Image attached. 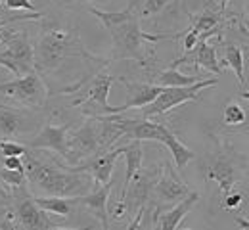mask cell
<instances>
[{"mask_svg": "<svg viewBox=\"0 0 249 230\" xmlns=\"http://www.w3.org/2000/svg\"><path fill=\"white\" fill-rule=\"evenodd\" d=\"M67 171H63V165L50 163L36 156V150H27L23 154V171L25 178L40 196H62L77 197L90 192L92 188V177L85 171H75L69 165H65Z\"/></svg>", "mask_w": 249, "mask_h": 230, "instance_id": "1", "label": "cell"}, {"mask_svg": "<svg viewBox=\"0 0 249 230\" xmlns=\"http://www.w3.org/2000/svg\"><path fill=\"white\" fill-rule=\"evenodd\" d=\"M90 14L96 16L102 25L111 35L113 42V60H136L144 64V42L146 40H163L177 38L178 35H148L140 27V16L132 2L121 12H104L98 8H90Z\"/></svg>", "mask_w": 249, "mask_h": 230, "instance_id": "2", "label": "cell"}, {"mask_svg": "<svg viewBox=\"0 0 249 230\" xmlns=\"http://www.w3.org/2000/svg\"><path fill=\"white\" fill-rule=\"evenodd\" d=\"M33 52L38 73L58 71L67 60L73 58H92L79 42V36L67 29H46L40 35Z\"/></svg>", "mask_w": 249, "mask_h": 230, "instance_id": "3", "label": "cell"}, {"mask_svg": "<svg viewBox=\"0 0 249 230\" xmlns=\"http://www.w3.org/2000/svg\"><path fill=\"white\" fill-rule=\"evenodd\" d=\"M246 169H248V158L224 144H218L217 150L209 154L203 167L205 177L218 184L220 196L230 192L236 186V182L246 177Z\"/></svg>", "mask_w": 249, "mask_h": 230, "instance_id": "4", "label": "cell"}, {"mask_svg": "<svg viewBox=\"0 0 249 230\" xmlns=\"http://www.w3.org/2000/svg\"><path fill=\"white\" fill-rule=\"evenodd\" d=\"M218 83V77L213 79H199L194 85H186V87H163V90L157 94V98L154 102H150L148 106L140 107L144 117H156V115H163L167 111H171L177 106H182L190 100H197L199 92L215 87Z\"/></svg>", "mask_w": 249, "mask_h": 230, "instance_id": "5", "label": "cell"}, {"mask_svg": "<svg viewBox=\"0 0 249 230\" xmlns=\"http://www.w3.org/2000/svg\"><path fill=\"white\" fill-rule=\"evenodd\" d=\"M98 152H106L102 138V123L100 117H89L83 127L69 134L65 161L69 165H77Z\"/></svg>", "mask_w": 249, "mask_h": 230, "instance_id": "6", "label": "cell"}, {"mask_svg": "<svg viewBox=\"0 0 249 230\" xmlns=\"http://www.w3.org/2000/svg\"><path fill=\"white\" fill-rule=\"evenodd\" d=\"M113 85V77L107 73H98L94 75L92 81L89 83V88L85 92V96L73 102V106L81 107L85 111V115L89 117H102V115H113V113H121L119 106H109L107 94L109 88Z\"/></svg>", "mask_w": 249, "mask_h": 230, "instance_id": "7", "label": "cell"}, {"mask_svg": "<svg viewBox=\"0 0 249 230\" xmlns=\"http://www.w3.org/2000/svg\"><path fill=\"white\" fill-rule=\"evenodd\" d=\"M0 94L18 100L27 107H40L48 96V90L44 81L40 79V73L29 71L25 75H19L14 81L0 83Z\"/></svg>", "mask_w": 249, "mask_h": 230, "instance_id": "8", "label": "cell"}, {"mask_svg": "<svg viewBox=\"0 0 249 230\" xmlns=\"http://www.w3.org/2000/svg\"><path fill=\"white\" fill-rule=\"evenodd\" d=\"M12 217L23 229L46 230V229H58L60 227V223H56L54 219H50V213H46L44 209H40L36 205L35 197H31L29 194H23V196L16 197Z\"/></svg>", "mask_w": 249, "mask_h": 230, "instance_id": "9", "label": "cell"}, {"mask_svg": "<svg viewBox=\"0 0 249 230\" xmlns=\"http://www.w3.org/2000/svg\"><path fill=\"white\" fill-rule=\"evenodd\" d=\"M190 194L188 184L177 175V171L169 163H163L161 175L154 184L152 190V197L157 201L156 207L159 205H175L178 203L182 197H186Z\"/></svg>", "mask_w": 249, "mask_h": 230, "instance_id": "10", "label": "cell"}, {"mask_svg": "<svg viewBox=\"0 0 249 230\" xmlns=\"http://www.w3.org/2000/svg\"><path fill=\"white\" fill-rule=\"evenodd\" d=\"M36 125L38 119L29 107L18 109V107L0 106V140L29 134L36 129Z\"/></svg>", "mask_w": 249, "mask_h": 230, "instance_id": "11", "label": "cell"}, {"mask_svg": "<svg viewBox=\"0 0 249 230\" xmlns=\"http://www.w3.org/2000/svg\"><path fill=\"white\" fill-rule=\"evenodd\" d=\"M121 156V146L119 148H113V150H106V152H98L90 158H87L85 161L77 165H71V169L75 171H85L92 177V180L102 186V184H107L111 180V175H113V167L117 163V158Z\"/></svg>", "mask_w": 249, "mask_h": 230, "instance_id": "12", "label": "cell"}, {"mask_svg": "<svg viewBox=\"0 0 249 230\" xmlns=\"http://www.w3.org/2000/svg\"><path fill=\"white\" fill-rule=\"evenodd\" d=\"M215 31H217V29H213V31H209V33L201 35V36H199V40H197V44H196L192 50H188L182 58L175 60L173 64H175V66H180V64H190V62H192V64H196L197 67H203V69H207V71L215 73L217 77L218 75H222L220 60L217 58V48H215V46H211V44L207 42V38L215 33Z\"/></svg>", "mask_w": 249, "mask_h": 230, "instance_id": "13", "label": "cell"}, {"mask_svg": "<svg viewBox=\"0 0 249 230\" xmlns=\"http://www.w3.org/2000/svg\"><path fill=\"white\" fill-rule=\"evenodd\" d=\"M67 138H69V125H44L27 142V148L56 152L60 158L65 159L67 158Z\"/></svg>", "mask_w": 249, "mask_h": 230, "instance_id": "14", "label": "cell"}, {"mask_svg": "<svg viewBox=\"0 0 249 230\" xmlns=\"http://www.w3.org/2000/svg\"><path fill=\"white\" fill-rule=\"evenodd\" d=\"M113 184L111 180L107 184H102L98 188H94L92 192H87L83 196H77L75 201L77 205L85 207L87 211H90L94 217L100 221L102 229L107 230L109 229V213H107V201H109V192H111Z\"/></svg>", "mask_w": 249, "mask_h": 230, "instance_id": "15", "label": "cell"}, {"mask_svg": "<svg viewBox=\"0 0 249 230\" xmlns=\"http://www.w3.org/2000/svg\"><path fill=\"white\" fill-rule=\"evenodd\" d=\"M126 88V100L124 104L119 106V111L123 113L126 109H134V107H144L150 102L157 98V94L163 90V87L152 85V83H134V81H121Z\"/></svg>", "mask_w": 249, "mask_h": 230, "instance_id": "16", "label": "cell"}, {"mask_svg": "<svg viewBox=\"0 0 249 230\" xmlns=\"http://www.w3.org/2000/svg\"><path fill=\"white\" fill-rule=\"evenodd\" d=\"M197 201H199V194L190 190V194H188L186 197H182L178 203H175V207H173V209H169V211H165V213H159V215H157L156 229H161V230L178 229V227H180V223H182V219H184L188 213L192 211V207H194Z\"/></svg>", "mask_w": 249, "mask_h": 230, "instance_id": "17", "label": "cell"}, {"mask_svg": "<svg viewBox=\"0 0 249 230\" xmlns=\"http://www.w3.org/2000/svg\"><path fill=\"white\" fill-rule=\"evenodd\" d=\"M161 144H165L167 148H169V152H171V156H173V159H175V167H177V171H182L184 167H186L194 158H196V154L184 146L173 132L169 131L167 127H165V131L161 134V140H159Z\"/></svg>", "mask_w": 249, "mask_h": 230, "instance_id": "18", "label": "cell"}, {"mask_svg": "<svg viewBox=\"0 0 249 230\" xmlns=\"http://www.w3.org/2000/svg\"><path fill=\"white\" fill-rule=\"evenodd\" d=\"M121 154L124 156L126 161V171H124V180H123V190L128 186V182L132 180V177L136 175V171L142 167V159H144V150H142V142L140 140H130L126 146H121Z\"/></svg>", "mask_w": 249, "mask_h": 230, "instance_id": "19", "label": "cell"}, {"mask_svg": "<svg viewBox=\"0 0 249 230\" xmlns=\"http://www.w3.org/2000/svg\"><path fill=\"white\" fill-rule=\"evenodd\" d=\"M36 205L40 209H44L50 215H58V217H69L75 207L77 201L75 197H62V196H36L35 197Z\"/></svg>", "mask_w": 249, "mask_h": 230, "instance_id": "20", "label": "cell"}, {"mask_svg": "<svg viewBox=\"0 0 249 230\" xmlns=\"http://www.w3.org/2000/svg\"><path fill=\"white\" fill-rule=\"evenodd\" d=\"M222 64L228 66L236 73L240 87H246V58H244V52L238 44L228 42L222 46Z\"/></svg>", "mask_w": 249, "mask_h": 230, "instance_id": "21", "label": "cell"}, {"mask_svg": "<svg viewBox=\"0 0 249 230\" xmlns=\"http://www.w3.org/2000/svg\"><path fill=\"white\" fill-rule=\"evenodd\" d=\"M199 75H184L178 71V66H173L165 71H161L156 77L159 87H186V85H194L196 81H199Z\"/></svg>", "mask_w": 249, "mask_h": 230, "instance_id": "22", "label": "cell"}, {"mask_svg": "<svg viewBox=\"0 0 249 230\" xmlns=\"http://www.w3.org/2000/svg\"><path fill=\"white\" fill-rule=\"evenodd\" d=\"M130 2L134 4L140 19H148V18H154L157 14H161L175 0H130Z\"/></svg>", "mask_w": 249, "mask_h": 230, "instance_id": "23", "label": "cell"}, {"mask_svg": "<svg viewBox=\"0 0 249 230\" xmlns=\"http://www.w3.org/2000/svg\"><path fill=\"white\" fill-rule=\"evenodd\" d=\"M220 16H224V14H222V12H213V10H205L203 14H199V16L196 18L192 29L199 35V36L209 33V31L217 29L218 21H220Z\"/></svg>", "mask_w": 249, "mask_h": 230, "instance_id": "24", "label": "cell"}, {"mask_svg": "<svg viewBox=\"0 0 249 230\" xmlns=\"http://www.w3.org/2000/svg\"><path fill=\"white\" fill-rule=\"evenodd\" d=\"M246 117H248V113H246V109H244L238 102H228V104L224 106V113H222L224 125H228V127L244 125V123H246Z\"/></svg>", "mask_w": 249, "mask_h": 230, "instance_id": "25", "label": "cell"}, {"mask_svg": "<svg viewBox=\"0 0 249 230\" xmlns=\"http://www.w3.org/2000/svg\"><path fill=\"white\" fill-rule=\"evenodd\" d=\"M0 182L10 186V188H21L25 186L27 178H25V171H19V169H0Z\"/></svg>", "mask_w": 249, "mask_h": 230, "instance_id": "26", "label": "cell"}, {"mask_svg": "<svg viewBox=\"0 0 249 230\" xmlns=\"http://www.w3.org/2000/svg\"><path fill=\"white\" fill-rule=\"evenodd\" d=\"M29 148L25 144H19L16 140H10V138H2L0 140V154L2 156H23Z\"/></svg>", "mask_w": 249, "mask_h": 230, "instance_id": "27", "label": "cell"}, {"mask_svg": "<svg viewBox=\"0 0 249 230\" xmlns=\"http://www.w3.org/2000/svg\"><path fill=\"white\" fill-rule=\"evenodd\" d=\"M222 199V207L226 209V211H234V209H238V207H242V203H244V194L242 192H236L234 188L230 190V192H226L224 196H220Z\"/></svg>", "mask_w": 249, "mask_h": 230, "instance_id": "28", "label": "cell"}, {"mask_svg": "<svg viewBox=\"0 0 249 230\" xmlns=\"http://www.w3.org/2000/svg\"><path fill=\"white\" fill-rule=\"evenodd\" d=\"M6 4V8L10 10H27V12H36L35 4L31 0H2Z\"/></svg>", "mask_w": 249, "mask_h": 230, "instance_id": "29", "label": "cell"}, {"mask_svg": "<svg viewBox=\"0 0 249 230\" xmlns=\"http://www.w3.org/2000/svg\"><path fill=\"white\" fill-rule=\"evenodd\" d=\"M2 165L8 167V169H19V171H23V159H21V156H4Z\"/></svg>", "mask_w": 249, "mask_h": 230, "instance_id": "30", "label": "cell"}, {"mask_svg": "<svg viewBox=\"0 0 249 230\" xmlns=\"http://www.w3.org/2000/svg\"><path fill=\"white\" fill-rule=\"evenodd\" d=\"M197 40H199V35L196 33L192 27L186 31V35H184V40H182V46H184V50H192L196 44H197Z\"/></svg>", "mask_w": 249, "mask_h": 230, "instance_id": "31", "label": "cell"}, {"mask_svg": "<svg viewBox=\"0 0 249 230\" xmlns=\"http://www.w3.org/2000/svg\"><path fill=\"white\" fill-rule=\"evenodd\" d=\"M236 223H238L240 227H246V229H249V221L242 219V217H236Z\"/></svg>", "mask_w": 249, "mask_h": 230, "instance_id": "32", "label": "cell"}, {"mask_svg": "<svg viewBox=\"0 0 249 230\" xmlns=\"http://www.w3.org/2000/svg\"><path fill=\"white\" fill-rule=\"evenodd\" d=\"M226 6H228V0H220V12H222V14H224Z\"/></svg>", "mask_w": 249, "mask_h": 230, "instance_id": "33", "label": "cell"}, {"mask_svg": "<svg viewBox=\"0 0 249 230\" xmlns=\"http://www.w3.org/2000/svg\"><path fill=\"white\" fill-rule=\"evenodd\" d=\"M240 98H244L249 102V90H242V92H240Z\"/></svg>", "mask_w": 249, "mask_h": 230, "instance_id": "34", "label": "cell"}, {"mask_svg": "<svg viewBox=\"0 0 249 230\" xmlns=\"http://www.w3.org/2000/svg\"><path fill=\"white\" fill-rule=\"evenodd\" d=\"M248 8H249V0H248Z\"/></svg>", "mask_w": 249, "mask_h": 230, "instance_id": "35", "label": "cell"}]
</instances>
